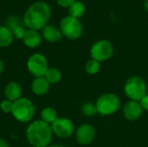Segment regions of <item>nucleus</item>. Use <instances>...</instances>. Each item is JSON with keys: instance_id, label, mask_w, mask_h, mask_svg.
Wrapping results in <instances>:
<instances>
[{"instance_id": "obj_1", "label": "nucleus", "mask_w": 148, "mask_h": 147, "mask_svg": "<svg viewBox=\"0 0 148 147\" xmlns=\"http://www.w3.org/2000/svg\"><path fill=\"white\" fill-rule=\"evenodd\" d=\"M50 16V7L45 2H36L25 11L23 16L24 26L29 29H43Z\"/></svg>"}, {"instance_id": "obj_2", "label": "nucleus", "mask_w": 148, "mask_h": 147, "mask_svg": "<svg viewBox=\"0 0 148 147\" xmlns=\"http://www.w3.org/2000/svg\"><path fill=\"white\" fill-rule=\"evenodd\" d=\"M51 126L41 120L33 121L26 130L29 143L34 147H48L52 140Z\"/></svg>"}, {"instance_id": "obj_3", "label": "nucleus", "mask_w": 148, "mask_h": 147, "mask_svg": "<svg viewBox=\"0 0 148 147\" xmlns=\"http://www.w3.org/2000/svg\"><path fill=\"white\" fill-rule=\"evenodd\" d=\"M124 92L130 101H140L147 94L146 81L142 77L134 75L126 81L124 85Z\"/></svg>"}, {"instance_id": "obj_4", "label": "nucleus", "mask_w": 148, "mask_h": 147, "mask_svg": "<svg viewBox=\"0 0 148 147\" xmlns=\"http://www.w3.org/2000/svg\"><path fill=\"white\" fill-rule=\"evenodd\" d=\"M11 113L17 121L23 123L29 122L35 115L34 104L27 98H20L13 103Z\"/></svg>"}, {"instance_id": "obj_5", "label": "nucleus", "mask_w": 148, "mask_h": 147, "mask_svg": "<svg viewBox=\"0 0 148 147\" xmlns=\"http://www.w3.org/2000/svg\"><path fill=\"white\" fill-rule=\"evenodd\" d=\"M98 113L102 116L111 115L115 113L121 107L120 98L111 93H107L101 95L95 102Z\"/></svg>"}, {"instance_id": "obj_6", "label": "nucleus", "mask_w": 148, "mask_h": 147, "mask_svg": "<svg viewBox=\"0 0 148 147\" xmlns=\"http://www.w3.org/2000/svg\"><path fill=\"white\" fill-rule=\"evenodd\" d=\"M60 29L67 38L75 40L82 36L83 27L79 19L70 16H67L61 20Z\"/></svg>"}, {"instance_id": "obj_7", "label": "nucleus", "mask_w": 148, "mask_h": 147, "mask_svg": "<svg viewBox=\"0 0 148 147\" xmlns=\"http://www.w3.org/2000/svg\"><path fill=\"white\" fill-rule=\"evenodd\" d=\"M114 46L108 40H100L95 42L90 49V55L100 62L107 61L113 56Z\"/></svg>"}, {"instance_id": "obj_8", "label": "nucleus", "mask_w": 148, "mask_h": 147, "mask_svg": "<svg viewBox=\"0 0 148 147\" xmlns=\"http://www.w3.org/2000/svg\"><path fill=\"white\" fill-rule=\"evenodd\" d=\"M27 68L29 73L36 78L43 77L49 69L48 61L43 55L36 53L29 58L27 62Z\"/></svg>"}, {"instance_id": "obj_9", "label": "nucleus", "mask_w": 148, "mask_h": 147, "mask_svg": "<svg viewBox=\"0 0 148 147\" xmlns=\"http://www.w3.org/2000/svg\"><path fill=\"white\" fill-rule=\"evenodd\" d=\"M50 126L53 134L62 139L69 138L75 131L74 123L67 118H57Z\"/></svg>"}, {"instance_id": "obj_10", "label": "nucleus", "mask_w": 148, "mask_h": 147, "mask_svg": "<svg viewBox=\"0 0 148 147\" xmlns=\"http://www.w3.org/2000/svg\"><path fill=\"white\" fill-rule=\"evenodd\" d=\"M95 136V130L89 124H82L78 127L75 133V138L79 144L82 146L89 145L93 142Z\"/></svg>"}, {"instance_id": "obj_11", "label": "nucleus", "mask_w": 148, "mask_h": 147, "mask_svg": "<svg viewBox=\"0 0 148 147\" xmlns=\"http://www.w3.org/2000/svg\"><path fill=\"white\" fill-rule=\"evenodd\" d=\"M143 113V109L139 101H129L123 107V114L126 120L129 121L137 120Z\"/></svg>"}, {"instance_id": "obj_12", "label": "nucleus", "mask_w": 148, "mask_h": 147, "mask_svg": "<svg viewBox=\"0 0 148 147\" xmlns=\"http://www.w3.org/2000/svg\"><path fill=\"white\" fill-rule=\"evenodd\" d=\"M50 88V83L43 77H36L31 82V91L36 95L46 94Z\"/></svg>"}, {"instance_id": "obj_13", "label": "nucleus", "mask_w": 148, "mask_h": 147, "mask_svg": "<svg viewBox=\"0 0 148 147\" xmlns=\"http://www.w3.org/2000/svg\"><path fill=\"white\" fill-rule=\"evenodd\" d=\"M21 94L22 88L17 82L10 81L6 85L4 88V95L6 97V100L15 102L21 98Z\"/></svg>"}, {"instance_id": "obj_14", "label": "nucleus", "mask_w": 148, "mask_h": 147, "mask_svg": "<svg viewBox=\"0 0 148 147\" xmlns=\"http://www.w3.org/2000/svg\"><path fill=\"white\" fill-rule=\"evenodd\" d=\"M43 38L50 42H56L62 39V33L60 29L54 25H46L42 29Z\"/></svg>"}, {"instance_id": "obj_15", "label": "nucleus", "mask_w": 148, "mask_h": 147, "mask_svg": "<svg viewBox=\"0 0 148 147\" xmlns=\"http://www.w3.org/2000/svg\"><path fill=\"white\" fill-rule=\"evenodd\" d=\"M23 43L29 48H36L42 42L41 35L34 29H28L23 38Z\"/></svg>"}, {"instance_id": "obj_16", "label": "nucleus", "mask_w": 148, "mask_h": 147, "mask_svg": "<svg viewBox=\"0 0 148 147\" xmlns=\"http://www.w3.org/2000/svg\"><path fill=\"white\" fill-rule=\"evenodd\" d=\"M13 33L6 26H0V47L5 48L10 46L13 42Z\"/></svg>"}, {"instance_id": "obj_17", "label": "nucleus", "mask_w": 148, "mask_h": 147, "mask_svg": "<svg viewBox=\"0 0 148 147\" xmlns=\"http://www.w3.org/2000/svg\"><path fill=\"white\" fill-rule=\"evenodd\" d=\"M85 11H86V6L81 1H75L69 7V16L77 19L82 17L84 15Z\"/></svg>"}, {"instance_id": "obj_18", "label": "nucleus", "mask_w": 148, "mask_h": 147, "mask_svg": "<svg viewBox=\"0 0 148 147\" xmlns=\"http://www.w3.org/2000/svg\"><path fill=\"white\" fill-rule=\"evenodd\" d=\"M57 118L58 117H57L56 111L52 107H45L41 112L42 120L44 121L45 123L49 124V125H51Z\"/></svg>"}, {"instance_id": "obj_19", "label": "nucleus", "mask_w": 148, "mask_h": 147, "mask_svg": "<svg viewBox=\"0 0 148 147\" xmlns=\"http://www.w3.org/2000/svg\"><path fill=\"white\" fill-rule=\"evenodd\" d=\"M44 77L50 84L58 83L62 79V74L56 68H49Z\"/></svg>"}, {"instance_id": "obj_20", "label": "nucleus", "mask_w": 148, "mask_h": 147, "mask_svg": "<svg viewBox=\"0 0 148 147\" xmlns=\"http://www.w3.org/2000/svg\"><path fill=\"white\" fill-rule=\"evenodd\" d=\"M100 68H101V63L100 62L95 60V59H90L86 63V66H85V69H86V72L88 74V75H95L99 72L100 70Z\"/></svg>"}, {"instance_id": "obj_21", "label": "nucleus", "mask_w": 148, "mask_h": 147, "mask_svg": "<svg viewBox=\"0 0 148 147\" xmlns=\"http://www.w3.org/2000/svg\"><path fill=\"white\" fill-rule=\"evenodd\" d=\"M82 113L85 116H88V117H93L96 113H98L96 105L95 103L89 102V101L88 102H86V103H84L82 105Z\"/></svg>"}, {"instance_id": "obj_22", "label": "nucleus", "mask_w": 148, "mask_h": 147, "mask_svg": "<svg viewBox=\"0 0 148 147\" xmlns=\"http://www.w3.org/2000/svg\"><path fill=\"white\" fill-rule=\"evenodd\" d=\"M23 22L20 20V17L17 16H10L6 20V27L13 31L17 27H23Z\"/></svg>"}, {"instance_id": "obj_23", "label": "nucleus", "mask_w": 148, "mask_h": 147, "mask_svg": "<svg viewBox=\"0 0 148 147\" xmlns=\"http://www.w3.org/2000/svg\"><path fill=\"white\" fill-rule=\"evenodd\" d=\"M13 103L12 101H9V100H4L1 102L0 104V108L1 110L5 113H10L12 112V108H13Z\"/></svg>"}, {"instance_id": "obj_24", "label": "nucleus", "mask_w": 148, "mask_h": 147, "mask_svg": "<svg viewBox=\"0 0 148 147\" xmlns=\"http://www.w3.org/2000/svg\"><path fill=\"white\" fill-rule=\"evenodd\" d=\"M25 32H26V30H25L24 27H17L12 31L14 37H16L17 39H23L25 35Z\"/></svg>"}, {"instance_id": "obj_25", "label": "nucleus", "mask_w": 148, "mask_h": 147, "mask_svg": "<svg viewBox=\"0 0 148 147\" xmlns=\"http://www.w3.org/2000/svg\"><path fill=\"white\" fill-rule=\"evenodd\" d=\"M76 0H56L57 3L62 6V7H64V8H69L74 2H75Z\"/></svg>"}, {"instance_id": "obj_26", "label": "nucleus", "mask_w": 148, "mask_h": 147, "mask_svg": "<svg viewBox=\"0 0 148 147\" xmlns=\"http://www.w3.org/2000/svg\"><path fill=\"white\" fill-rule=\"evenodd\" d=\"M140 104L142 107L143 110H146V111H148V94H147L140 101Z\"/></svg>"}, {"instance_id": "obj_27", "label": "nucleus", "mask_w": 148, "mask_h": 147, "mask_svg": "<svg viewBox=\"0 0 148 147\" xmlns=\"http://www.w3.org/2000/svg\"><path fill=\"white\" fill-rule=\"evenodd\" d=\"M0 147H9V145L6 142V140H4L2 138H0Z\"/></svg>"}, {"instance_id": "obj_28", "label": "nucleus", "mask_w": 148, "mask_h": 147, "mask_svg": "<svg viewBox=\"0 0 148 147\" xmlns=\"http://www.w3.org/2000/svg\"><path fill=\"white\" fill-rule=\"evenodd\" d=\"M3 68H4V66H3V61L0 59V74L3 71Z\"/></svg>"}, {"instance_id": "obj_29", "label": "nucleus", "mask_w": 148, "mask_h": 147, "mask_svg": "<svg viewBox=\"0 0 148 147\" xmlns=\"http://www.w3.org/2000/svg\"><path fill=\"white\" fill-rule=\"evenodd\" d=\"M144 7H145L146 10L148 12V0H145V2H144Z\"/></svg>"}, {"instance_id": "obj_30", "label": "nucleus", "mask_w": 148, "mask_h": 147, "mask_svg": "<svg viewBox=\"0 0 148 147\" xmlns=\"http://www.w3.org/2000/svg\"><path fill=\"white\" fill-rule=\"evenodd\" d=\"M48 147H66L65 146L62 145H52V146H49Z\"/></svg>"}]
</instances>
